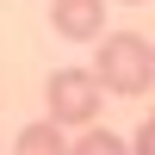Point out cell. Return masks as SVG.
<instances>
[{"label": "cell", "mask_w": 155, "mask_h": 155, "mask_svg": "<svg viewBox=\"0 0 155 155\" xmlns=\"http://www.w3.org/2000/svg\"><path fill=\"white\" fill-rule=\"evenodd\" d=\"M93 74L106 93H143V87L155 81V44L143 31H106L99 37V56H93Z\"/></svg>", "instance_id": "1"}, {"label": "cell", "mask_w": 155, "mask_h": 155, "mask_svg": "<svg viewBox=\"0 0 155 155\" xmlns=\"http://www.w3.org/2000/svg\"><path fill=\"white\" fill-rule=\"evenodd\" d=\"M44 99H50V118L56 124H93L99 106H106V87H99L93 68H56Z\"/></svg>", "instance_id": "2"}, {"label": "cell", "mask_w": 155, "mask_h": 155, "mask_svg": "<svg viewBox=\"0 0 155 155\" xmlns=\"http://www.w3.org/2000/svg\"><path fill=\"white\" fill-rule=\"evenodd\" d=\"M50 25L74 44H99L106 37V0H50Z\"/></svg>", "instance_id": "3"}, {"label": "cell", "mask_w": 155, "mask_h": 155, "mask_svg": "<svg viewBox=\"0 0 155 155\" xmlns=\"http://www.w3.org/2000/svg\"><path fill=\"white\" fill-rule=\"evenodd\" d=\"M12 155H68V149H62V124H56V118L25 124V130H19V143H12Z\"/></svg>", "instance_id": "4"}, {"label": "cell", "mask_w": 155, "mask_h": 155, "mask_svg": "<svg viewBox=\"0 0 155 155\" xmlns=\"http://www.w3.org/2000/svg\"><path fill=\"white\" fill-rule=\"evenodd\" d=\"M68 155H130V143L112 137V130H81V143H74Z\"/></svg>", "instance_id": "5"}, {"label": "cell", "mask_w": 155, "mask_h": 155, "mask_svg": "<svg viewBox=\"0 0 155 155\" xmlns=\"http://www.w3.org/2000/svg\"><path fill=\"white\" fill-rule=\"evenodd\" d=\"M130 155H155V118H143V130H137V143H130Z\"/></svg>", "instance_id": "6"}, {"label": "cell", "mask_w": 155, "mask_h": 155, "mask_svg": "<svg viewBox=\"0 0 155 155\" xmlns=\"http://www.w3.org/2000/svg\"><path fill=\"white\" fill-rule=\"evenodd\" d=\"M124 6H143V0H124Z\"/></svg>", "instance_id": "7"}]
</instances>
